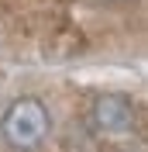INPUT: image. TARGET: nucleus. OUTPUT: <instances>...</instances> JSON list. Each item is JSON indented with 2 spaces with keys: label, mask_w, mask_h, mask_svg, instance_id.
I'll return each mask as SVG.
<instances>
[{
  "label": "nucleus",
  "mask_w": 148,
  "mask_h": 152,
  "mask_svg": "<svg viewBox=\"0 0 148 152\" xmlns=\"http://www.w3.org/2000/svg\"><path fill=\"white\" fill-rule=\"evenodd\" d=\"M48 107L38 100V97H21L7 107L4 121H0V132H4V142L10 149L31 152L48 138Z\"/></svg>",
  "instance_id": "f257e3e1"
},
{
  "label": "nucleus",
  "mask_w": 148,
  "mask_h": 152,
  "mask_svg": "<svg viewBox=\"0 0 148 152\" xmlns=\"http://www.w3.org/2000/svg\"><path fill=\"white\" fill-rule=\"evenodd\" d=\"M134 100L124 94H100L93 100V111H90V121L93 128L107 138H124L128 132H134Z\"/></svg>",
  "instance_id": "f03ea898"
}]
</instances>
